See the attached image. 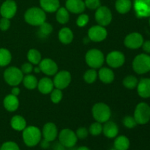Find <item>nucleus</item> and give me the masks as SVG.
<instances>
[{"mask_svg":"<svg viewBox=\"0 0 150 150\" xmlns=\"http://www.w3.org/2000/svg\"><path fill=\"white\" fill-rule=\"evenodd\" d=\"M65 5L69 12L75 14H81L86 8L84 1L82 0H67Z\"/></svg>","mask_w":150,"mask_h":150,"instance_id":"18","label":"nucleus"},{"mask_svg":"<svg viewBox=\"0 0 150 150\" xmlns=\"http://www.w3.org/2000/svg\"><path fill=\"white\" fill-rule=\"evenodd\" d=\"M0 150H21L18 145L14 142H6L1 146Z\"/></svg>","mask_w":150,"mask_h":150,"instance_id":"39","label":"nucleus"},{"mask_svg":"<svg viewBox=\"0 0 150 150\" xmlns=\"http://www.w3.org/2000/svg\"><path fill=\"white\" fill-rule=\"evenodd\" d=\"M71 80L72 77L70 72L67 70H62L60 72H57L54 75L53 82H54V87L62 90L66 89L70 85Z\"/></svg>","mask_w":150,"mask_h":150,"instance_id":"10","label":"nucleus"},{"mask_svg":"<svg viewBox=\"0 0 150 150\" xmlns=\"http://www.w3.org/2000/svg\"><path fill=\"white\" fill-rule=\"evenodd\" d=\"M84 4L86 7L90 10H97L101 6L100 0H85Z\"/></svg>","mask_w":150,"mask_h":150,"instance_id":"41","label":"nucleus"},{"mask_svg":"<svg viewBox=\"0 0 150 150\" xmlns=\"http://www.w3.org/2000/svg\"><path fill=\"white\" fill-rule=\"evenodd\" d=\"M130 140L125 136L117 137L114 142V147L117 150H127L130 147Z\"/></svg>","mask_w":150,"mask_h":150,"instance_id":"27","label":"nucleus"},{"mask_svg":"<svg viewBox=\"0 0 150 150\" xmlns=\"http://www.w3.org/2000/svg\"><path fill=\"white\" fill-rule=\"evenodd\" d=\"M122 122L125 127L128 129L134 128L138 125L134 117H131V116H126V117H125L122 120Z\"/></svg>","mask_w":150,"mask_h":150,"instance_id":"38","label":"nucleus"},{"mask_svg":"<svg viewBox=\"0 0 150 150\" xmlns=\"http://www.w3.org/2000/svg\"><path fill=\"white\" fill-rule=\"evenodd\" d=\"M133 6L138 18L150 16V0H135Z\"/></svg>","mask_w":150,"mask_h":150,"instance_id":"14","label":"nucleus"},{"mask_svg":"<svg viewBox=\"0 0 150 150\" xmlns=\"http://www.w3.org/2000/svg\"><path fill=\"white\" fill-rule=\"evenodd\" d=\"M11 94L12 95H15V96H17L20 94V89H19L18 86H14L13 87V89H11Z\"/></svg>","mask_w":150,"mask_h":150,"instance_id":"48","label":"nucleus"},{"mask_svg":"<svg viewBox=\"0 0 150 150\" xmlns=\"http://www.w3.org/2000/svg\"><path fill=\"white\" fill-rule=\"evenodd\" d=\"M40 7L45 13H54L59 8V0H40Z\"/></svg>","mask_w":150,"mask_h":150,"instance_id":"24","label":"nucleus"},{"mask_svg":"<svg viewBox=\"0 0 150 150\" xmlns=\"http://www.w3.org/2000/svg\"><path fill=\"white\" fill-rule=\"evenodd\" d=\"M3 105L7 111L10 112H14L19 107V100L18 97L12 94L7 95L3 101Z\"/></svg>","mask_w":150,"mask_h":150,"instance_id":"22","label":"nucleus"},{"mask_svg":"<svg viewBox=\"0 0 150 150\" xmlns=\"http://www.w3.org/2000/svg\"><path fill=\"white\" fill-rule=\"evenodd\" d=\"M10 125L12 128L16 131H23L26 127V122L22 116L16 115L12 117Z\"/></svg>","mask_w":150,"mask_h":150,"instance_id":"26","label":"nucleus"},{"mask_svg":"<svg viewBox=\"0 0 150 150\" xmlns=\"http://www.w3.org/2000/svg\"><path fill=\"white\" fill-rule=\"evenodd\" d=\"M58 129L53 122H47L44 125L42 130V136L49 142H54L58 136Z\"/></svg>","mask_w":150,"mask_h":150,"instance_id":"17","label":"nucleus"},{"mask_svg":"<svg viewBox=\"0 0 150 150\" xmlns=\"http://www.w3.org/2000/svg\"><path fill=\"white\" fill-rule=\"evenodd\" d=\"M50 94H51V100L54 103H59L62 100L63 93L61 89H59L56 88V89H53L52 92Z\"/></svg>","mask_w":150,"mask_h":150,"instance_id":"37","label":"nucleus"},{"mask_svg":"<svg viewBox=\"0 0 150 150\" xmlns=\"http://www.w3.org/2000/svg\"><path fill=\"white\" fill-rule=\"evenodd\" d=\"M149 26H150V16H149Z\"/></svg>","mask_w":150,"mask_h":150,"instance_id":"51","label":"nucleus"},{"mask_svg":"<svg viewBox=\"0 0 150 150\" xmlns=\"http://www.w3.org/2000/svg\"><path fill=\"white\" fill-rule=\"evenodd\" d=\"M22 138L26 146L33 147L40 142L42 139V132L36 126H28L23 130Z\"/></svg>","mask_w":150,"mask_h":150,"instance_id":"2","label":"nucleus"},{"mask_svg":"<svg viewBox=\"0 0 150 150\" xmlns=\"http://www.w3.org/2000/svg\"><path fill=\"white\" fill-rule=\"evenodd\" d=\"M89 21V17L86 14H80L76 20V24L79 27H83L86 26Z\"/></svg>","mask_w":150,"mask_h":150,"instance_id":"40","label":"nucleus"},{"mask_svg":"<svg viewBox=\"0 0 150 150\" xmlns=\"http://www.w3.org/2000/svg\"><path fill=\"white\" fill-rule=\"evenodd\" d=\"M98 76V74L97 70L95 69L91 68L85 72L84 75H83V79L86 83H92L96 81Z\"/></svg>","mask_w":150,"mask_h":150,"instance_id":"34","label":"nucleus"},{"mask_svg":"<svg viewBox=\"0 0 150 150\" xmlns=\"http://www.w3.org/2000/svg\"><path fill=\"white\" fill-rule=\"evenodd\" d=\"M137 92L142 98H150V79L144 78L139 81L137 85Z\"/></svg>","mask_w":150,"mask_h":150,"instance_id":"19","label":"nucleus"},{"mask_svg":"<svg viewBox=\"0 0 150 150\" xmlns=\"http://www.w3.org/2000/svg\"><path fill=\"white\" fill-rule=\"evenodd\" d=\"M76 150H90V149H89V148H88L87 146H80V147L78 148Z\"/></svg>","mask_w":150,"mask_h":150,"instance_id":"49","label":"nucleus"},{"mask_svg":"<svg viewBox=\"0 0 150 150\" xmlns=\"http://www.w3.org/2000/svg\"><path fill=\"white\" fill-rule=\"evenodd\" d=\"M33 64L32 63L29 62H25L24 64H23L21 67V70L22 71V73L23 74H30L32 71H33Z\"/></svg>","mask_w":150,"mask_h":150,"instance_id":"43","label":"nucleus"},{"mask_svg":"<svg viewBox=\"0 0 150 150\" xmlns=\"http://www.w3.org/2000/svg\"><path fill=\"white\" fill-rule=\"evenodd\" d=\"M92 116L95 121L105 123L110 120L111 115V108L104 103H98L93 105L92 109Z\"/></svg>","mask_w":150,"mask_h":150,"instance_id":"4","label":"nucleus"},{"mask_svg":"<svg viewBox=\"0 0 150 150\" xmlns=\"http://www.w3.org/2000/svg\"><path fill=\"white\" fill-rule=\"evenodd\" d=\"M59 142L65 148H73L76 146L78 138L76 133L70 129L65 128L60 131L58 134Z\"/></svg>","mask_w":150,"mask_h":150,"instance_id":"8","label":"nucleus"},{"mask_svg":"<svg viewBox=\"0 0 150 150\" xmlns=\"http://www.w3.org/2000/svg\"><path fill=\"white\" fill-rule=\"evenodd\" d=\"M103 133L108 139H114L119 133L118 125L114 122L108 120L103 126Z\"/></svg>","mask_w":150,"mask_h":150,"instance_id":"20","label":"nucleus"},{"mask_svg":"<svg viewBox=\"0 0 150 150\" xmlns=\"http://www.w3.org/2000/svg\"><path fill=\"white\" fill-rule=\"evenodd\" d=\"M144 38L139 32H132L127 35L124 40V44L130 49H138L143 45Z\"/></svg>","mask_w":150,"mask_h":150,"instance_id":"13","label":"nucleus"},{"mask_svg":"<svg viewBox=\"0 0 150 150\" xmlns=\"http://www.w3.org/2000/svg\"><path fill=\"white\" fill-rule=\"evenodd\" d=\"M85 61L87 65L91 68H100L105 62V57L100 50L92 48L86 52Z\"/></svg>","mask_w":150,"mask_h":150,"instance_id":"3","label":"nucleus"},{"mask_svg":"<svg viewBox=\"0 0 150 150\" xmlns=\"http://www.w3.org/2000/svg\"><path fill=\"white\" fill-rule=\"evenodd\" d=\"M22 82H23L25 88L29 89V90H32V89H35L38 87V80L33 75L27 74L23 76Z\"/></svg>","mask_w":150,"mask_h":150,"instance_id":"30","label":"nucleus"},{"mask_svg":"<svg viewBox=\"0 0 150 150\" xmlns=\"http://www.w3.org/2000/svg\"><path fill=\"white\" fill-rule=\"evenodd\" d=\"M89 133L94 136H97L100 135L103 133V125L102 123L98 122L92 123L89 128Z\"/></svg>","mask_w":150,"mask_h":150,"instance_id":"36","label":"nucleus"},{"mask_svg":"<svg viewBox=\"0 0 150 150\" xmlns=\"http://www.w3.org/2000/svg\"><path fill=\"white\" fill-rule=\"evenodd\" d=\"M17 4L13 0H6L2 3L0 7V14L2 18L11 19L16 14Z\"/></svg>","mask_w":150,"mask_h":150,"instance_id":"16","label":"nucleus"},{"mask_svg":"<svg viewBox=\"0 0 150 150\" xmlns=\"http://www.w3.org/2000/svg\"><path fill=\"white\" fill-rule=\"evenodd\" d=\"M133 117L138 125H146L150 120V106L146 103H139L136 107Z\"/></svg>","mask_w":150,"mask_h":150,"instance_id":"7","label":"nucleus"},{"mask_svg":"<svg viewBox=\"0 0 150 150\" xmlns=\"http://www.w3.org/2000/svg\"><path fill=\"white\" fill-rule=\"evenodd\" d=\"M28 61L32 64H39L42 60V56L38 50L32 48L27 53Z\"/></svg>","mask_w":150,"mask_h":150,"instance_id":"32","label":"nucleus"},{"mask_svg":"<svg viewBox=\"0 0 150 150\" xmlns=\"http://www.w3.org/2000/svg\"><path fill=\"white\" fill-rule=\"evenodd\" d=\"M95 18L98 25L106 26L109 25L112 21V13L106 6H100L96 10Z\"/></svg>","mask_w":150,"mask_h":150,"instance_id":"9","label":"nucleus"},{"mask_svg":"<svg viewBox=\"0 0 150 150\" xmlns=\"http://www.w3.org/2000/svg\"><path fill=\"white\" fill-rule=\"evenodd\" d=\"M115 8L120 14H126L131 10V1L130 0H117L115 3Z\"/></svg>","mask_w":150,"mask_h":150,"instance_id":"28","label":"nucleus"},{"mask_svg":"<svg viewBox=\"0 0 150 150\" xmlns=\"http://www.w3.org/2000/svg\"><path fill=\"white\" fill-rule=\"evenodd\" d=\"M39 67L41 72L48 76H54L59 70L57 63L49 58H45L41 60L40 62L39 63Z\"/></svg>","mask_w":150,"mask_h":150,"instance_id":"15","label":"nucleus"},{"mask_svg":"<svg viewBox=\"0 0 150 150\" xmlns=\"http://www.w3.org/2000/svg\"><path fill=\"white\" fill-rule=\"evenodd\" d=\"M0 148H1V146H0Z\"/></svg>","mask_w":150,"mask_h":150,"instance_id":"53","label":"nucleus"},{"mask_svg":"<svg viewBox=\"0 0 150 150\" xmlns=\"http://www.w3.org/2000/svg\"><path fill=\"white\" fill-rule=\"evenodd\" d=\"M10 26V19L6 18H1L0 19V29L1 31H7Z\"/></svg>","mask_w":150,"mask_h":150,"instance_id":"44","label":"nucleus"},{"mask_svg":"<svg viewBox=\"0 0 150 150\" xmlns=\"http://www.w3.org/2000/svg\"><path fill=\"white\" fill-rule=\"evenodd\" d=\"M40 144L41 148L43 149H47L48 148H49V146H50V142H48V141L45 140V139H43V140H42V139H41Z\"/></svg>","mask_w":150,"mask_h":150,"instance_id":"47","label":"nucleus"},{"mask_svg":"<svg viewBox=\"0 0 150 150\" xmlns=\"http://www.w3.org/2000/svg\"><path fill=\"white\" fill-rule=\"evenodd\" d=\"M76 136H77L78 139H85L87 138L88 135H89V130L84 127H81L77 129L76 132Z\"/></svg>","mask_w":150,"mask_h":150,"instance_id":"42","label":"nucleus"},{"mask_svg":"<svg viewBox=\"0 0 150 150\" xmlns=\"http://www.w3.org/2000/svg\"><path fill=\"white\" fill-rule=\"evenodd\" d=\"M58 38L62 43L67 45V44H70V42H72V41L73 40L74 35H73V31L70 28L64 27L60 29L59 32Z\"/></svg>","mask_w":150,"mask_h":150,"instance_id":"25","label":"nucleus"},{"mask_svg":"<svg viewBox=\"0 0 150 150\" xmlns=\"http://www.w3.org/2000/svg\"><path fill=\"white\" fill-rule=\"evenodd\" d=\"M98 77L103 83H111L114 81L115 75L111 69L108 67H100L98 72Z\"/></svg>","mask_w":150,"mask_h":150,"instance_id":"23","label":"nucleus"},{"mask_svg":"<svg viewBox=\"0 0 150 150\" xmlns=\"http://www.w3.org/2000/svg\"><path fill=\"white\" fill-rule=\"evenodd\" d=\"M109 150H117V149H109Z\"/></svg>","mask_w":150,"mask_h":150,"instance_id":"52","label":"nucleus"},{"mask_svg":"<svg viewBox=\"0 0 150 150\" xmlns=\"http://www.w3.org/2000/svg\"><path fill=\"white\" fill-rule=\"evenodd\" d=\"M142 48H143L144 51L146 54H150V40L144 41L143 45H142Z\"/></svg>","mask_w":150,"mask_h":150,"instance_id":"45","label":"nucleus"},{"mask_svg":"<svg viewBox=\"0 0 150 150\" xmlns=\"http://www.w3.org/2000/svg\"><path fill=\"white\" fill-rule=\"evenodd\" d=\"M4 79L6 83L10 86H17L23 81V73L18 67H10L4 70Z\"/></svg>","mask_w":150,"mask_h":150,"instance_id":"6","label":"nucleus"},{"mask_svg":"<svg viewBox=\"0 0 150 150\" xmlns=\"http://www.w3.org/2000/svg\"><path fill=\"white\" fill-rule=\"evenodd\" d=\"M139 80L134 76H127L123 79L122 83L125 88L128 89H134L137 87Z\"/></svg>","mask_w":150,"mask_h":150,"instance_id":"33","label":"nucleus"},{"mask_svg":"<svg viewBox=\"0 0 150 150\" xmlns=\"http://www.w3.org/2000/svg\"><path fill=\"white\" fill-rule=\"evenodd\" d=\"M54 88L53 80L48 77H44L38 81V89L43 95L50 94Z\"/></svg>","mask_w":150,"mask_h":150,"instance_id":"21","label":"nucleus"},{"mask_svg":"<svg viewBox=\"0 0 150 150\" xmlns=\"http://www.w3.org/2000/svg\"><path fill=\"white\" fill-rule=\"evenodd\" d=\"M105 60L110 67L118 68V67H122L125 64V57L121 51H113L107 55Z\"/></svg>","mask_w":150,"mask_h":150,"instance_id":"12","label":"nucleus"},{"mask_svg":"<svg viewBox=\"0 0 150 150\" xmlns=\"http://www.w3.org/2000/svg\"><path fill=\"white\" fill-rule=\"evenodd\" d=\"M39 29V34L41 38H46L53 32V26L51 23L45 21L40 25Z\"/></svg>","mask_w":150,"mask_h":150,"instance_id":"35","label":"nucleus"},{"mask_svg":"<svg viewBox=\"0 0 150 150\" xmlns=\"http://www.w3.org/2000/svg\"><path fill=\"white\" fill-rule=\"evenodd\" d=\"M12 60V54L7 48H0V67L8 65Z\"/></svg>","mask_w":150,"mask_h":150,"instance_id":"31","label":"nucleus"},{"mask_svg":"<svg viewBox=\"0 0 150 150\" xmlns=\"http://www.w3.org/2000/svg\"><path fill=\"white\" fill-rule=\"evenodd\" d=\"M108 35V32L105 26L95 25L89 28L88 30V38L92 42H100L105 40Z\"/></svg>","mask_w":150,"mask_h":150,"instance_id":"11","label":"nucleus"},{"mask_svg":"<svg viewBox=\"0 0 150 150\" xmlns=\"http://www.w3.org/2000/svg\"><path fill=\"white\" fill-rule=\"evenodd\" d=\"M24 20L28 24L39 26L46 21V14L41 7H31L25 13Z\"/></svg>","mask_w":150,"mask_h":150,"instance_id":"1","label":"nucleus"},{"mask_svg":"<svg viewBox=\"0 0 150 150\" xmlns=\"http://www.w3.org/2000/svg\"><path fill=\"white\" fill-rule=\"evenodd\" d=\"M56 12V19L60 24H66L69 21L70 13L66 7H59Z\"/></svg>","mask_w":150,"mask_h":150,"instance_id":"29","label":"nucleus"},{"mask_svg":"<svg viewBox=\"0 0 150 150\" xmlns=\"http://www.w3.org/2000/svg\"><path fill=\"white\" fill-rule=\"evenodd\" d=\"M133 69L137 74L142 75L150 72V55L140 54L133 61Z\"/></svg>","mask_w":150,"mask_h":150,"instance_id":"5","label":"nucleus"},{"mask_svg":"<svg viewBox=\"0 0 150 150\" xmlns=\"http://www.w3.org/2000/svg\"><path fill=\"white\" fill-rule=\"evenodd\" d=\"M53 150H65L66 148L60 143L59 142H56L52 146Z\"/></svg>","mask_w":150,"mask_h":150,"instance_id":"46","label":"nucleus"},{"mask_svg":"<svg viewBox=\"0 0 150 150\" xmlns=\"http://www.w3.org/2000/svg\"><path fill=\"white\" fill-rule=\"evenodd\" d=\"M33 70H34V72H35V73H40V69L39 67H35V68L33 69Z\"/></svg>","mask_w":150,"mask_h":150,"instance_id":"50","label":"nucleus"}]
</instances>
